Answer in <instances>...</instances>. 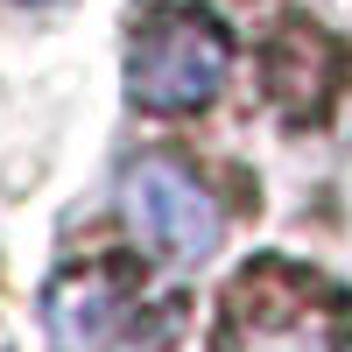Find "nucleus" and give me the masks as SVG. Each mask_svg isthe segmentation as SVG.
I'll return each instance as SVG.
<instances>
[{"instance_id":"1","label":"nucleus","mask_w":352,"mask_h":352,"mask_svg":"<svg viewBox=\"0 0 352 352\" xmlns=\"http://www.w3.org/2000/svg\"><path fill=\"white\" fill-rule=\"evenodd\" d=\"M226 28L204 8H162L127 43V92L155 113H190L226 85Z\"/></svg>"},{"instance_id":"2","label":"nucleus","mask_w":352,"mask_h":352,"mask_svg":"<svg viewBox=\"0 0 352 352\" xmlns=\"http://www.w3.org/2000/svg\"><path fill=\"white\" fill-rule=\"evenodd\" d=\"M120 219H127V232L148 254L176 261V268H197V261H212V247H219L212 190H204L184 162H169V155H141L120 176Z\"/></svg>"},{"instance_id":"3","label":"nucleus","mask_w":352,"mask_h":352,"mask_svg":"<svg viewBox=\"0 0 352 352\" xmlns=\"http://www.w3.org/2000/svg\"><path fill=\"white\" fill-rule=\"evenodd\" d=\"M43 324L56 352H155L162 324L148 317V303L127 296L113 275H56L50 296H43Z\"/></svg>"},{"instance_id":"4","label":"nucleus","mask_w":352,"mask_h":352,"mask_svg":"<svg viewBox=\"0 0 352 352\" xmlns=\"http://www.w3.org/2000/svg\"><path fill=\"white\" fill-rule=\"evenodd\" d=\"M254 352H331V338L310 331V324H296V331H268V338H254Z\"/></svg>"}]
</instances>
